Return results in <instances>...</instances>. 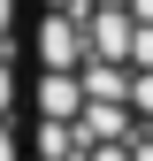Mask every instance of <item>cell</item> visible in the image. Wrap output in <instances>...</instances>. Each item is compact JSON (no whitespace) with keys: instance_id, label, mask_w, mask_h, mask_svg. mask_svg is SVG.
I'll return each mask as SVG.
<instances>
[{"instance_id":"6da1fadb","label":"cell","mask_w":153,"mask_h":161,"mask_svg":"<svg viewBox=\"0 0 153 161\" xmlns=\"http://www.w3.org/2000/svg\"><path fill=\"white\" fill-rule=\"evenodd\" d=\"M31 161H153V0H31Z\"/></svg>"}]
</instances>
